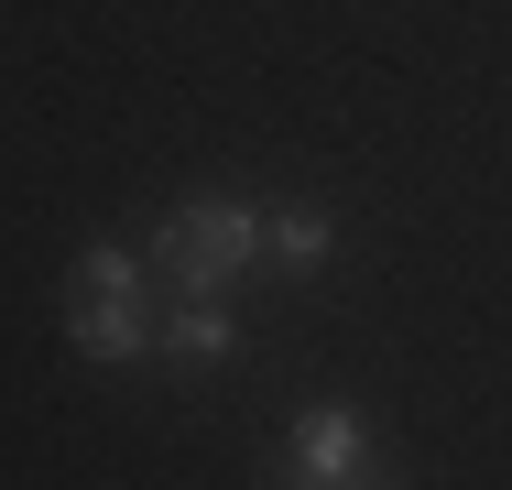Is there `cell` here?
<instances>
[{
    "label": "cell",
    "mask_w": 512,
    "mask_h": 490,
    "mask_svg": "<svg viewBox=\"0 0 512 490\" xmlns=\"http://www.w3.org/2000/svg\"><path fill=\"white\" fill-rule=\"evenodd\" d=\"M295 469L306 480H371L382 458H371V414L360 403H306L295 414Z\"/></svg>",
    "instance_id": "3957f363"
},
{
    "label": "cell",
    "mask_w": 512,
    "mask_h": 490,
    "mask_svg": "<svg viewBox=\"0 0 512 490\" xmlns=\"http://www.w3.org/2000/svg\"><path fill=\"white\" fill-rule=\"evenodd\" d=\"M306 490H393V469H371V480H306Z\"/></svg>",
    "instance_id": "8992f818"
},
{
    "label": "cell",
    "mask_w": 512,
    "mask_h": 490,
    "mask_svg": "<svg viewBox=\"0 0 512 490\" xmlns=\"http://www.w3.org/2000/svg\"><path fill=\"white\" fill-rule=\"evenodd\" d=\"M327 251H338V218H327V207H273V218H262V262H273V273H316Z\"/></svg>",
    "instance_id": "5b68a950"
},
{
    "label": "cell",
    "mask_w": 512,
    "mask_h": 490,
    "mask_svg": "<svg viewBox=\"0 0 512 490\" xmlns=\"http://www.w3.org/2000/svg\"><path fill=\"white\" fill-rule=\"evenodd\" d=\"M66 338H77L88 360H142V349H164V316H153V284H142V262H131L120 240H88V251H77V294H66Z\"/></svg>",
    "instance_id": "6da1fadb"
},
{
    "label": "cell",
    "mask_w": 512,
    "mask_h": 490,
    "mask_svg": "<svg viewBox=\"0 0 512 490\" xmlns=\"http://www.w3.org/2000/svg\"><path fill=\"white\" fill-rule=\"evenodd\" d=\"M229 338H240V327H229V294H186L175 327H164V360H175V371H218Z\"/></svg>",
    "instance_id": "277c9868"
},
{
    "label": "cell",
    "mask_w": 512,
    "mask_h": 490,
    "mask_svg": "<svg viewBox=\"0 0 512 490\" xmlns=\"http://www.w3.org/2000/svg\"><path fill=\"white\" fill-rule=\"evenodd\" d=\"M153 262H164V284H186V294H229L251 262H262V207H240V196H186V207L153 229Z\"/></svg>",
    "instance_id": "7a4b0ae2"
}]
</instances>
